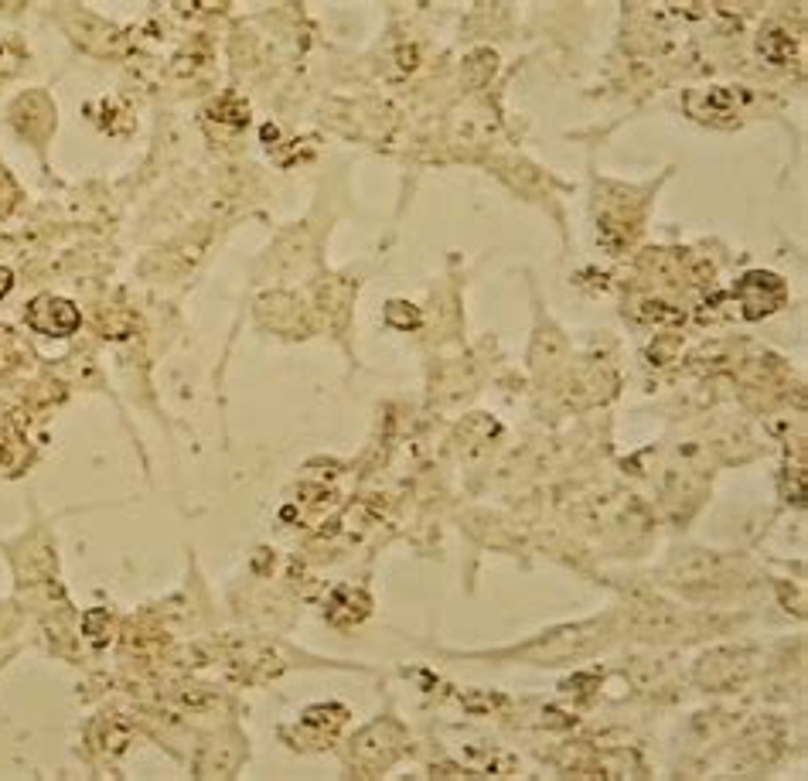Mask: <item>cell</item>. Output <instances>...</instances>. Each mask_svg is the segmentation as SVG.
I'll return each instance as SVG.
<instances>
[{
    "instance_id": "cell-2",
    "label": "cell",
    "mask_w": 808,
    "mask_h": 781,
    "mask_svg": "<svg viewBox=\"0 0 808 781\" xmlns=\"http://www.w3.org/2000/svg\"><path fill=\"white\" fill-rule=\"evenodd\" d=\"M11 284H14V274L8 270V266H0V298L8 294V290H11Z\"/></svg>"
},
{
    "instance_id": "cell-1",
    "label": "cell",
    "mask_w": 808,
    "mask_h": 781,
    "mask_svg": "<svg viewBox=\"0 0 808 781\" xmlns=\"http://www.w3.org/2000/svg\"><path fill=\"white\" fill-rule=\"evenodd\" d=\"M79 311L72 301H62V298H38L28 311V325L48 338H65L79 328Z\"/></svg>"
}]
</instances>
